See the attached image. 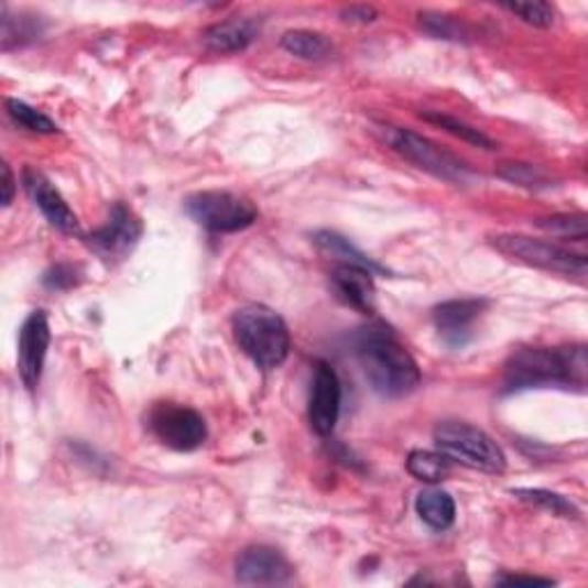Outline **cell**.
I'll use <instances>...</instances> for the list:
<instances>
[{
  "label": "cell",
  "instance_id": "obj_1",
  "mask_svg": "<svg viewBox=\"0 0 588 588\" xmlns=\"http://www.w3.org/2000/svg\"><path fill=\"white\" fill-rule=\"evenodd\" d=\"M355 355L372 391L384 398H405L421 384V370L391 327L372 323L352 338Z\"/></svg>",
  "mask_w": 588,
  "mask_h": 588
},
{
  "label": "cell",
  "instance_id": "obj_2",
  "mask_svg": "<svg viewBox=\"0 0 588 588\" xmlns=\"http://www.w3.org/2000/svg\"><path fill=\"white\" fill-rule=\"evenodd\" d=\"M588 359L584 345L524 347L503 366V393L526 389H586Z\"/></svg>",
  "mask_w": 588,
  "mask_h": 588
},
{
  "label": "cell",
  "instance_id": "obj_3",
  "mask_svg": "<svg viewBox=\"0 0 588 588\" xmlns=\"http://www.w3.org/2000/svg\"><path fill=\"white\" fill-rule=\"evenodd\" d=\"M235 340L258 368L274 370L290 357V329L270 306L249 304L232 315Z\"/></svg>",
  "mask_w": 588,
  "mask_h": 588
},
{
  "label": "cell",
  "instance_id": "obj_4",
  "mask_svg": "<svg viewBox=\"0 0 588 588\" xmlns=\"http://www.w3.org/2000/svg\"><path fill=\"white\" fill-rule=\"evenodd\" d=\"M439 453L467 469L499 476L505 471V456L501 446L488 435L462 421H444L433 433Z\"/></svg>",
  "mask_w": 588,
  "mask_h": 588
},
{
  "label": "cell",
  "instance_id": "obj_5",
  "mask_svg": "<svg viewBox=\"0 0 588 588\" xmlns=\"http://www.w3.org/2000/svg\"><path fill=\"white\" fill-rule=\"evenodd\" d=\"M490 244L508 260L533 266V270L577 281H584L588 272V260L584 253H575L570 249L545 242V239L526 235H492Z\"/></svg>",
  "mask_w": 588,
  "mask_h": 588
},
{
  "label": "cell",
  "instance_id": "obj_6",
  "mask_svg": "<svg viewBox=\"0 0 588 588\" xmlns=\"http://www.w3.org/2000/svg\"><path fill=\"white\" fill-rule=\"evenodd\" d=\"M184 209L189 217L209 232H239L258 221L255 205L232 192H198L184 200Z\"/></svg>",
  "mask_w": 588,
  "mask_h": 588
},
{
  "label": "cell",
  "instance_id": "obj_7",
  "mask_svg": "<svg viewBox=\"0 0 588 588\" xmlns=\"http://www.w3.org/2000/svg\"><path fill=\"white\" fill-rule=\"evenodd\" d=\"M386 139L400 156H405L410 164H414L416 168L425 173H431L437 179H444L450 184H467L471 177L469 166L460 162L456 154H450L448 150L439 148L435 141L421 137V133L412 129L391 127Z\"/></svg>",
  "mask_w": 588,
  "mask_h": 588
},
{
  "label": "cell",
  "instance_id": "obj_8",
  "mask_svg": "<svg viewBox=\"0 0 588 588\" xmlns=\"http://www.w3.org/2000/svg\"><path fill=\"white\" fill-rule=\"evenodd\" d=\"M150 433L166 448L177 453H192L207 442L205 418L186 405L179 403H156L148 414Z\"/></svg>",
  "mask_w": 588,
  "mask_h": 588
},
{
  "label": "cell",
  "instance_id": "obj_9",
  "mask_svg": "<svg viewBox=\"0 0 588 588\" xmlns=\"http://www.w3.org/2000/svg\"><path fill=\"white\" fill-rule=\"evenodd\" d=\"M143 237V224L137 217V211L127 207L124 203H116L111 207L109 221L88 235V247L95 255L104 262H118L124 260L133 249H137L139 239Z\"/></svg>",
  "mask_w": 588,
  "mask_h": 588
},
{
  "label": "cell",
  "instance_id": "obj_10",
  "mask_svg": "<svg viewBox=\"0 0 588 588\" xmlns=\"http://www.w3.org/2000/svg\"><path fill=\"white\" fill-rule=\"evenodd\" d=\"M51 345V327L48 317L44 311H33L23 319L19 331V355H17V368L23 386L29 391H35L42 382V372Z\"/></svg>",
  "mask_w": 588,
  "mask_h": 588
},
{
  "label": "cell",
  "instance_id": "obj_11",
  "mask_svg": "<svg viewBox=\"0 0 588 588\" xmlns=\"http://www.w3.org/2000/svg\"><path fill=\"white\" fill-rule=\"evenodd\" d=\"M340 400H342V386L338 380V372L334 370L331 363L317 361L308 398V421L315 435L329 437L336 431V423L340 416Z\"/></svg>",
  "mask_w": 588,
  "mask_h": 588
},
{
  "label": "cell",
  "instance_id": "obj_12",
  "mask_svg": "<svg viewBox=\"0 0 588 588\" xmlns=\"http://www.w3.org/2000/svg\"><path fill=\"white\" fill-rule=\"evenodd\" d=\"M488 300H450L433 311V325L439 338L453 347L462 350L476 336V325L488 311Z\"/></svg>",
  "mask_w": 588,
  "mask_h": 588
},
{
  "label": "cell",
  "instance_id": "obj_13",
  "mask_svg": "<svg viewBox=\"0 0 588 588\" xmlns=\"http://www.w3.org/2000/svg\"><path fill=\"white\" fill-rule=\"evenodd\" d=\"M21 182L25 194H29V198L35 203V207L44 214V219L53 228L61 230L63 235H81V224H78L74 209L42 171L25 166Z\"/></svg>",
  "mask_w": 588,
  "mask_h": 588
},
{
  "label": "cell",
  "instance_id": "obj_14",
  "mask_svg": "<svg viewBox=\"0 0 588 588\" xmlns=\"http://www.w3.org/2000/svg\"><path fill=\"white\" fill-rule=\"evenodd\" d=\"M292 575L290 560L266 545L247 547L235 560V577L247 586H283L292 581Z\"/></svg>",
  "mask_w": 588,
  "mask_h": 588
},
{
  "label": "cell",
  "instance_id": "obj_15",
  "mask_svg": "<svg viewBox=\"0 0 588 588\" xmlns=\"http://www.w3.org/2000/svg\"><path fill=\"white\" fill-rule=\"evenodd\" d=\"M372 272L355 264H338L329 276V285L334 297L363 315L375 313V283Z\"/></svg>",
  "mask_w": 588,
  "mask_h": 588
},
{
  "label": "cell",
  "instance_id": "obj_16",
  "mask_svg": "<svg viewBox=\"0 0 588 588\" xmlns=\"http://www.w3.org/2000/svg\"><path fill=\"white\" fill-rule=\"evenodd\" d=\"M262 29V21L255 17H232L209 25L203 35V42L214 53H239L249 48Z\"/></svg>",
  "mask_w": 588,
  "mask_h": 588
},
{
  "label": "cell",
  "instance_id": "obj_17",
  "mask_svg": "<svg viewBox=\"0 0 588 588\" xmlns=\"http://www.w3.org/2000/svg\"><path fill=\"white\" fill-rule=\"evenodd\" d=\"M313 242L315 247L331 255L334 260H338V264H355V266H363V270L372 272V274H384L386 270L382 264H378L372 258H368L361 249H357L350 239L342 237L340 232L334 230H317L313 232Z\"/></svg>",
  "mask_w": 588,
  "mask_h": 588
},
{
  "label": "cell",
  "instance_id": "obj_18",
  "mask_svg": "<svg viewBox=\"0 0 588 588\" xmlns=\"http://www.w3.org/2000/svg\"><path fill=\"white\" fill-rule=\"evenodd\" d=\"M418 518L435 531H446L456 522V501L444 490H423L416 497Z\"/></svg>",
  "mask_w": 588,
  "mask_h": 588
},
{
  "label": "cell",
  "instance_id": "obj_19",
  "mask_svg": "<svg viewBox=\"0 0 588 588\" xmlns=\"http://www.w3.org/2000/svg\"><path fill=\"white\" fill-rule=\"evenodd\" d=\"M42 35V21L35 14L19 12L17 17L10 14V8H3V51H12L19 46L31 44Z\"/></svg>",
  "mask_w": 588,
  "mask_h": 588
},
{
  "label": "cell",
  "instance_id": "obj_20",
  "mask_svg": "<svg viewBox=\"0 0 588 588\" xmlns=\"http://www.w3.org/2000/svg\"><path fill=\"white\" fill-rule=\"evenodd\" d=\"M281 46L302 61H325L331 56V42L313 31H287L281 37Z\"/></svg>",
  "mask_w": 588,
  "mask_h": 588
},
{
  "label": "cell",
  "instance_id": "obj_21",
  "mask_svg": "<svg viewBox=\"0 0 588 588\" xmlns=\"http://www.w3.org/2000/svg\"><path fill=\"white\" fill-rule=\"evenodd\" d=\"M450 469L453 462L439 450H412L407 458V471L421 483H442Z\"/></svg>",
  "mask_w": 588,
  "mask_h": 588
},
{
  "label": "cell",
  "instance_id": "obj_22",
  "mask_svg": "<svg viewBox=\"0 0 588 588\" xmlns=\"http://www.w3.org/2000/svg\"><path fill=\"white\" fill-rule=\"evenodd\" d=\"M421 118L427 120V122L437 124V127H442L444 131L453 133V137L460 139V141H465V143H469V145H473V148H480V150H497V143H494L490 137H486L483 131L476 129V127H471V124H467V122H462V120H458V118L446 116V113H437V111H423Z\"/></svg>",
  "mask_w": 588,
  "mask_h": 588
},
{
  "label": "cell",
  "instance_id": "obj_23",
  "mask_svg": "<svg viewBox=\"0 0 588 588\" xmlns=\"http://www.w3.org/2000/svg\"><path fill=\"white\" fill-rule=\"evenodd\" d=\"M511 494L524 503L538 505V508H543V511H549L552 515L570 518V520L579 518L577 505L573 501H568L564 494H556V492L541 490V488H518V490H511Z\"/></svg>",
  "mask_w": 588,
  "mask_h": 588
},
{
  "label": "cell",
  "instance_id": "obj_24",
  "mask_svg": "<svg viewBox=\"0 0 588 588\" xmlns=\"http://www.w3.org/2000/svg\"><path fill=\"white\" fill-rule=\"evenodd\" d=\"M536 228L564 239H575V242H584L588 237V217L584 211L573 214H552V217H541L533 221Z\"/></svg>",
  "mask_w": 588,
  "mask_h": 588
},
{
  "label": "cell",
  "instance_id": "obj_25",
  "mask_svg": "<svg viewBox=\"0 0 588 588\" xmlns=\"http://www.w3.org/2000/svg\"><path fill=\"white\" fill-rule=\"evenodd\" d=\"M6 109L10 113V118L25 131L31 133H44V137H51V133H58V124L53 122L48 116H44L42 111L33 109V106H29L21 99H8L6 101Z\"/></svg>",
  "mask_w": 588,
  "mask_h": 588
},
{
  "label": "cell",
  "instance_id": "obj_26",
  "mask_svg": "<svg viewBox=\"0 0 588 588\" xmlns=\"http://www.w3.org/2000/svg\"><path fill=\"white\" fill-rule=\"evenodd\" d=\"M497 177L511 182L515 186H524V189H547L552 186V177L541 168V166H533V164H501L497 168Z\"/></svg>",
  "mask_w": 588,
  "mask_h": 588
},
{
  "label": "cell",
  "instance_id": "obj_27",
  "mask_svg": "<svg viewBox=\"0 0 588 588\" xmlns=\"http://www.w3.org/2000/svg\"><path fill=\"white\" fill-rule=\"evenodd\" d=\"M418 23H421V29L427 35H433L437 40L462 42L469 35L467 29L458 19L446 17V14H437V12H421L418 14Z\"/></svg>",
  "mask_w": 588,
  "mask_h": 588
},
{
  "label": "cell",
  "instance_id": "obj_28",
  "mask_svg": "<svg viewBox=\"0 0 588 588\" xmlns=\"http://www.w3.org/2000/svg\"><path fill=\"white\" fill-rule=\"evenodd\" d=\"M508 12L520 17L524 23L533 25V29H549V25H554V19H556V12L549 3H508L503 6Z\"/></svg>",
  "mask_w": 588,
  "mask_h": 588
},
{
  "label": "cell",
  "instance_id": "obj_29",
  "mask_svg": "<svg viewBox=\"0 0 588 588\" xmlns=\"http://www.w3.org/2000/svg\"><path fill=\"white\" fill-rule=\"evenodd\" d=\"M81 281V272L74 264H56L44 274V285L48 290H69Z\"/></svg>",
  "mask_w": 588,
  "mask_h": 588
},
{
  "label": "cell",
  "instance_id": "obj_30",
  "mask_svg": "<svg viewBox=\"0 0 588 588\" xmlns=\"http://www.w3.org/2000/svg\"><path fill=\"white\" fill-rule=\"evenodd\" d=\"M378 17H380L378 10L370 8V6H350V8L340 10V19L345 23H361V25H366V23L375 21Z\"/></svg>",
  "mask_w": 588,
  "mask_h": 588
},
{
  "label": "cell",
  "instance_id": "obj_31",
  "mask_svg": "<svg viewBox=\"0 0 588 588\" xmlns=\"http://www.w3.org/2000/svg\"><path fill=\"white\" fill-rule=\"evenodd\" d=\"M497 584H529V586L541 584V586H549L554 581L547 579V577H531V575H503V577L497 579Z\"/></svg>",
  "mask_w": 588,
  "mask_h": 588
},
{
  "label": "cell",
  "instance_id": "obj_32",
  "mask_svg": "<svg viewBox=\"0 0 588 588\" xmlns=\"http://www.w3.org/2000/svg\"><path fill=\"white\" fill-rule=\"evenodd\" d=\"M17 194V179L12 175V168L3 164V207H10Z\"/></svg>",
  "mask_w": 588,
  "mask_h": 588
}]
</instances>
